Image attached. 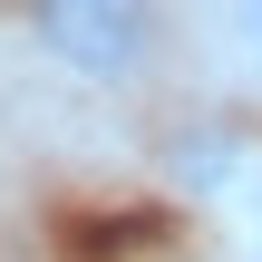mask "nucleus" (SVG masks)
I'll use <instances>...</instances> for the list:
<instances>
[{
	"label": "nucleus",
	"instance_id": "nucleus-1",
	"mask_svg": "<svg viewBox=\"0 0 262 262\" xmlns=\"http://www.w3.org/2000/svg\"><path fill=\"white\" fill-rule=\"evenodd\" d=\"M39 49L78 78H136L156 58V0H29Z\"/></svg>",
	"mask_w": 262,
	"mask_h": 262
},
{
	"label": "nucleus",
	"instance_id": "nucleus-2",
	"mask_svg": "<svg viewBox=\"0 0 262 262\" xmlns=\"http://www.w3.org/2000/svg\"><path fill=\"white\" fill-rule=\"evenodd\" d=\"M233 10H243V39L262 49V0H233Z\"/></svg>",
	"mask_w": 262,
	"mask_h": 262
}]
</instances>
